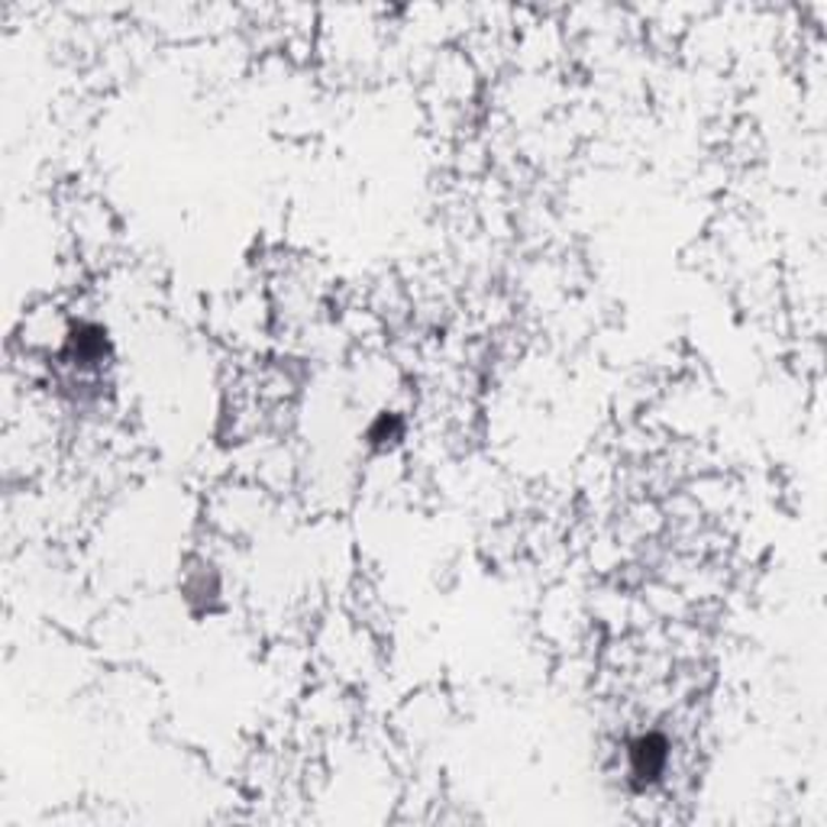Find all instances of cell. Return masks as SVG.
<instances>
[{
  "instance_id": "obj_1",
  "label": "cell",
  "mask_w": 827,
  "mask_h": 827,
  "mask_svg": "<svg viewBox=\"0 0 827 827\" xmlns=\"http://www.w3.org/2000/svg\"><path fill=\"white\" fill-rule=\"evenodd\" d=\"M666 760H670V750H666V740L660 734H647V737H637L631 743V773L640 783L660 779V773L666 769Z\"/></svg>"
}]
</instances>
